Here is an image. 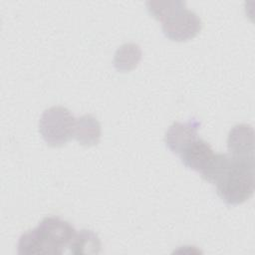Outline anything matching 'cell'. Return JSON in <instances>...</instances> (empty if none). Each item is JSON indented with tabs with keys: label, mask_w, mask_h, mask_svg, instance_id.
I'll return each instance as SVG.
<instances>
[{
	"label": "cell",
	"mask_w": 255,
	"mask_h": 255,
	"mask_svg": "<svg viewBox=\"0 0 255 255\" xmlns=\"http://www.w3.org/2000/svg\"><path fill=\"white\" fill-rule=\"evenodd\" d=\"M214 185L218 196L225 203L237 205L245 202L254 192V162L231 157L229 166Z\"/></svg>",
	"instance_id": "obj_1"
},
{
	"label": "cell",
	"mask_w": 255,
	"mask_h": 255,
	"mask_svg": "<svg viewBox=\"0 0 255 255\" xmlns=\"http://www.w3.org/2000/svg\"><path fill=\"white\" fill-rule=\"evenodd\" d=\"M76 119L65 107L54 106L44 111L39 121V131L45 142L60 147L73 138Z\"/></svg>",
	"instance_id": "obj_2"
},
{
	"label": "cell",
	"mask_w": 255,
	"mask_h": 255,
	"mask_svg": "<svg viewBox=\"0 0 255 255\" xmlns=\"http://www.w3.org/2000/svg\"><path fill=\"white\" fill-rule=\"evenodd\" d=\"M202 22L191 10L183 8L162 22V32L171 41L186 42L199 34Z\"/></svg>",
	"instance_id": "obj_3"
},
{
	"label": "cell",
	"mask_w": 255,
	"mask_h": 255,
	"mask_svg": "<svg viewBox=\"0 0 255 255\" xmlns=\"http://www.w3.org/2000/svg\"><path fill=\"white\" fill-rule=\"evenodd\" d=\"M37 228L55 254H62L64 248L69 247L77 233L68 221L57 216L45 217Z\"/></svg>",
	"instance_id": "obj_4"
},
{
	"label": "cell",
	"mask_w": 255,
	"mask_h": 255,
	"mask_svg": "<svg viewBox=\"0 0 255 255\" xmlns=\"http://www.w3.org/2000/svg\"><path fill=\"white\" fill-rule=\"evenodd\" d=\"M227 148L230 156L248 162H254V129L250 125L234 126L229 131Z\"/></svg>",
	"instance_id": "obj_5"
},
{
	"label": "cell",
	"mask_w": 255,
	"mask_h": 255,
	"mask_svg": "<svg viewBox=\"0 0 255 255\" xmlns=\"http://www.w3.org/2000/svg\"><path fill=\"white\" fill-rule=\"evenodd\" d=\"M200 123L196 119H190L186 123L174 122L166 130L164 143L174 154H180L185 147L197 138Z\"/></svg>",
	"instance_id": "obj_6"
},
{
	"label": "cell",
	"mask_w": 255,
	"mask_h": 255,
	"mask_svg": "<svg viewBox=\"0 0 255 255\" xmlns=\"http://www.w3.org/2000/svg\"><path fill=\"white\" fill-rule=\"evenodd\" d=\"M214 155L213 149L208 142L196 138L179 154L182 163L189 169L201 172Z\"/></svg>",
	"instance_id": "obj_7"
},
{
	"label": "cell",
	"mask_w": 255,
	"mask_h": 255,
	"mask_svg": "<svg viewBox=\"0 0 255 255\" xmlns=\"http://www.w3.org/2000/svg\"><path fill=\"white\" fill-rule=\"evenodd\" d=\"M102 128L99 121L92 115H84L76 119L73 138L81 145L93 146L100 142Z\"/></svg>",
	"instance_id": "obj_8"
},
{
	"label": "cell",
	"mask_w": 255,
	"mask_h": 255,
	"mask_svg": "<svg viewBox=\"0 0 255 255\" xmlns=\"http://www.w3.org/2000/svg\"><path fill=\"white\" fill-rule=\"evenodd\" d=\"M18 254L33 255V254H55L52 247L44 239L38 228L29 230L22 234L18 241Z\"/></svg>",
	"instance_id": "obj_9"
},
{
	"label": "cell",
	"mask_w": 255,
	"mask_h": 255,
	"mask_svg": "<svg viewBox=\"0 0 255 255\" xmlns=\"http://www.w3.org/2000/svg\"><path fill=\"white\" fill-rule=\"evenodd\" d=\"M141 55V49L137 44H124L115 53L114 66L119 72H129L137 67Z\"/></svg>",
	"instance_id": "obj_10"
},
{
	"label": "cell",
	"mask_w": 255,
	"mask_h": 255,
	"mask_svg": "<svg viewBox=\"0 0 255 255\" xmlns=\"http://www.w3.org/2000/svg\"><path fill=\"white\" fill-rule=\"evenodd\" d=\"M69 247L73 254L90 255L100 253L102 244L99 236L96 233L91 230L83 229L76 233Z\"/></svg>",
	"instance_id": "obj_11"
},
{
	"label": "cell",
	"mask_w": 255,
	"mask_h": 255,
	"mask_svg": "<svg viewBox=\"0 0 255 255\" xmlns=\"http://www.w3.org/2000/svg\"><path fill=\"white\" fill-rule=\"evenodd\" d=\"M146 7L153 18L164 22L173 14L185 8V2L179 0H150L146 2Z\"/></svg>",
	"instance_id": "obj_12"
}]
</instances>
